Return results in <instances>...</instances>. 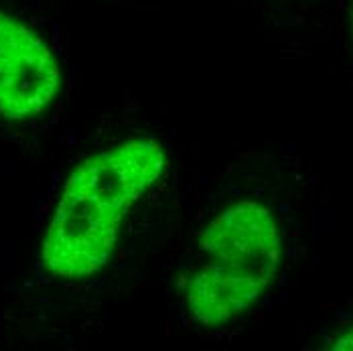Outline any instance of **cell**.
<instances>
[{
    "label": "cell",
    "mask_w": 353,
    "mask_h": 351,
    "mask_svg": "<svg viewBox=\"0 0 353 351\" xmlns=\"http://www.w3.org/2000/svg\"><path fill=\"white\" fill-rule=\"evenodd\" d=\"M167 165L163 144L146 137L116 144L77 165L41 244L45 270L59 279H85L102 270L126 213Z\"/></svg>",
    "instance_id": "6da1fadb"
},
{
    "label": "cell",
    "mask_w": 353,
    "mask_h": 351,
    "mask_svg": "<svg viewBox=\"0 0 353 351\" xmlns=\"http://www.w3.org/2000/svg\"><path fill=\"white\" fill-rule=\"evenodd\" d=\"M283 254L279 223L268 208L244 199L219 211L199 236V264L183 292L201 327H221L246 313L274 281Z\"/></svg>",
    "instance_id": "7a4b0ae2"
},
{
    "label": "cell",
    "mask_w": 353,
    "mask_h": 351,
    "mask_svg": "<svg viewBox=\"0 0 353 351\" xmlns=\"http://www.w3.org/2000/svg\"><path fill=\"white\" fill-rule=\"evenodd\" d=\"M61 90V68L49 45L0 10V116L10 122L43 114Z\"/></svg>",
    "instance_id": "3957f363"
},
{
    "label": "cell",
    "mask_w": 353,
    "mask_h": 351,
    "mask_svg": "<svg viewBox=\"0 0 353 351\" xmlns=\"http://www.w3.org/2000/svg\"><path fill=\"white\" fill-rule=\"evenodd\" d=\"M329 350H339V351H353V327L352 329H347V331H343L339 337H335L329 345H327Z\"/></svg>",
    "instance_id": "277c9868"
},
{
    "label": "cell",
    "mask_w": 353,
    "mask_h": 351,
    "mask_svg": "<svg viewBox=\"0 0 353 351\" xmlns=\"http://www.w3.org/2000/svg\"><path fill=\"white\" fill-rule=\"evenodd\" d=\"M352 27H353V8H352Z\"/></svg>",
    "instance_id": "5b68a950"
}]
</instances>
